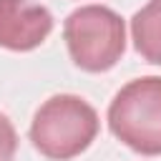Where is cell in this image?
<instances>
[{"mask_svg":"<svg viewBox=\"0 0 161 161\" xmlns=\"http://www.w3.org/2000/svg\"><path fill=\"white\" fill-rule=\"evenodd\" d=\"M98 133L96 108L73 93L50 96L33 116L30 141L38 153L50 161H70L80 156Z\"/></svg>","mask_w":161,"mask_h":161,"instance_id":"obj_1","label":"cell"},{"mask_svg":"<svg viewBox=\"0 0 161 161\" xmlns=\"http://www.w3.org/2000/svg\"><path fill=\"white\" fill-rule=\"evenodd\" d=\"M108 128L131 151L161 156V75L128 80L108 106Z\"/></svg>","mask_w":161,"mask_h":161,"instance_id":"obj_2","label":"cell"},{"mask_svg":"<svg viewBox=\"0 0 161 161\" xmlns=\"http://www.w3.org/2000/svg\"><path fill=\"white\" fill-rule=\"evenodd\" d=\"M70 60L86 73L111 70L126 50V25L106 5H83L63 23Z\"/></svg>","mask_w":161,"mask_h":161,"instance_id":"obj_3","label":"cell"},{"mask_svg":"<svg viewBox=\"0 0 161 161\" xmlns=\"http://www.w3.org/2000/svg\"><path fill=\"white\" fill-rule=\"evenodd\" d=\"M53 30L48 8L33 0H0V48L28 53L45 43Z\"/></svg>","mask_w":161,"mask_h":161,"instance_id":"obj_4","label":"cell"},{"mask_svg":"<svg viewBox=\"0 0 161 161\" xmlns=\"http://www.w3.org/2000/svg\"><path fill=\"white\" fill-rule=\"evenodd\" d=\"M131 38L143 60L161 65V0L146 3L131 18Z\"/></svg>","mask_w":161,"mask_h":161,"instance_id":"obj_5","label":"cell"},{"mask_svg":"<svg viewBox=\"0 0 161 161\" xmlns=\"http://www.w3.org/2000/svg\"><path fill=\"white\" fill-rule=\"evenodd\" d=\"M15 151H18L15 126H13V121L5 113H0V161H13Z\"/></svg>","mask_w":161,"mask_h":161,"instance_id":"obj_6","label":"cell"}]
</instances>
